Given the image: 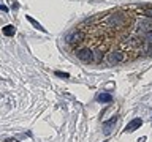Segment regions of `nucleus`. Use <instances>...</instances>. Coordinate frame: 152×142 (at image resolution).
<instances>
[{"instance_id": "11", "label": "nucleus", "mask_w": 152, "mask_h": 142, "mask_svg": "<svg viewBox=\"0 0 152 142\" xmlns=\"http://www.w3.org/2000/svg\"><path fill=\"white\" fill-rule=\"evenodd\" d=\"M103 57H104V55H103V51H102V49H97V51L94 52V59L97 60V62H102Z\"/></svg>"}, {"instance_id": "12", "label": "nucleus", "mask_w": 152, "mask_h": 142, "mask_svg": "<svg viewBox=\"0 0 152 142\" xmlns=\"http://www.w3.org/2000/svg\"><path fill=\"white\" fill-rule=\"evenodd\" d=\"M144 40H146V43H149V44H152V32L146 33V35H144Z\"/></svg>"}, {"instance_id": "5", "label": "nucleus", "mask_w": 152, "mask_h": 142, "mask_svg": "<svg viewBox=\"0 0 152 142\" xmlns=\"http://www.w3.org/2000/svg\"><path fill=\"white\" fill-rule=\"evenodd\" d=\"M83 40H84V33L79 32V30L71 32L70 35L66 36V43H68V44H78V43H81Z\"/></svg>"}, {"instance_id": "16", "label": "nucleus", "mask_w": 152, "mask_h": 142, "mask_svg": "<svg viewBox=\"0 0 152 142\" xmlns=\"http://www.w3.org/2000/svg\"><path fill=\"white\" fill-rule=\"evenodd\" d=\"M0 9H2V11H8V8L3 7V5H0Z\"/></svg>"}, {"instance_id": "2", "label": "nucleus", "mask_w": 152, "mask_h": 142, "mask_svg": "<svg viewBox=\"0 0 152 142\" xmlns=\"http://www.w3.org/2000/svg\"><path fill=\"white\" fill-rule=\"evenodd\" d=\"M106 24L109 27H122L125 24V16L122 14H111L106 17Z\"/></svg>"}, {"instance_id": "1", "label": "nucleus", "mask_w": 152, "mask_h": 142, "mask_svg": "<svg viewBox=\"0 0 152 142\" xmlns=\"http://www.w3.org/2000/svg\"><path fill=\"white\" fill-rule=\"evenodd\" d=\"M76 57L84 62V63H90V62H94V51L89 49V47H83V49H79L78 52H76Z\"/></svg>"}, {"instance_id": "8", "label": "nucleus", "mask_w": 152, "mask_h": 142, "mask_svg": "<svg viewBox=\"0 0 152 142\" xmlns=\"http://www.w3.org/2000/svg\"><path fill=\"white\" fill-rule=\"evenodd\" d=\"M97 99H98L100 103H111L113 101V96L109 93H100Z\"/></svg>"}, {"instance_id": "9", "label": "nucleus", "mask_w": 152, "mask_h": 142, "mask_svg": "<svg viewBox=\"0 0 152 142\" xmlns=\"http://www.w3.org/2000/svg\"><path fill=\"white\" fill-rule=\"evenodd\" d=\"M2 32H3V35H7V36H13L14 32H16V28H14V25H5Z\"/></svg>"}, {"instance_id": "7", "label": "nucleus", "mask_w": 152, "mask_h": 142, "mask_svg": "<svg viewBox=\"0 0 152 142\" xmlns=\"http://www.w3.org/2000/svg\"><path fill=\"white\" fill-rule=\"evenodd\" d=\"M116 122H117V117H113V118H109L108 122L103 123V133L104 134H109V133L113 131V126L116 125Z\"/></svg>"}, {"instance_id": "14", "label": "nucleus", "mask_w": 152, "mask_h": 142, "mask_svg": "<svg viewBox=\"0 0 152 142\" xmlns=\"http://www.w3.org/2000/svg\"><path fill=\"white\" fill-rule=\"evenodd\" d=\"M56 76L57 78H68V73H62V71H56Z\"/></svg>"}, {"instance_id": "3", "label": "nucleus", "mask_w": 152, "mask_h": 142, "mask_svg": "<svg viewBox=\"0 0 152 142\" xmlns=\"http://www.w3.org/2000/svg\"><path fill=\"white\" fill-rule=\"evenodd\" d=\"M136 27H138V32H142L146 35V33L152 32V19H149V17L140 19V21L136 22Z\"/></svg>"}, {"instance_id": "6", "label": "nucleus", "mask_w": 152, "mask_h": 142, "mask_svg": "<svg viewBox=\"0 0 152 142\" xmlns=\"http://www.w3.org/2000/svg\"><path fill=\"white\" fill-rule=\"evenodd\" d=\"M141 125H142V120H141V118H133V120L125 126V131H127V133H133L135 130H138Z\"/></svg>"}, {"instance_id": "13", "label": "nucleus", "mask_w": 152, "mask_h": 142, "mask_svg": "<svg viewBox=\"0 0 152 142\" xmlns=\"http://www.w3.org/2000/svg\"><path fill=\"white\" fill-rule=\"evenodd\" d=\"M144 16H147L149 19H152V7H149V8L144 9Z\"/></svg>"}, {"instance_id": "15", "label": "nucleus", "mask_w": 152, "mask_h": 142, "mask_svg": "<svg viewBox=\"0 0 152 142\" xmlns=\"http://www.w3.org/2000/svg\"><path fill=\"white\" fill-rule=\"evenodd\" d=\"M146 54H147V55H152V47H149V49L146 51Z\"/></svg>"}, {"instance_id": "4", "label": "nucleus", "mask_w": 152, "mask_h": 142, "mask_svg": "<svg viewBox=\"0 0 152 142\" xmlns=\"http://www.w3.org/2000/svg\"><path fill=\"white\" fill-rule=\"evenodd\" d=\"M124 60H125V55H124V52H121V51H113L108 54V63L109 65L122 63Z\"/></svg>"}, {"instance_id": "10", "label": "nucleus", "mask_w": 152, "mask_h": 142, "mask_svg": "<svg viewBox=\"0 0 152 142\" xmlns=\"http://www.w3.org/2000/svg\"><path fill=\"white\" fill-rule=\"evenodd\" d=\"M26 17H27V21L30 22V24H32V25L35 27V28H38V30H41V32H46V28H43V27L40 25V24H38V22L35 21V19L32 17V16H26Z\"/></svg>"}, {"instance_id": "17", "label": "nucleus", "mask_w": 152, "mask_h": 142, "mask_svg": "<svg viewBox=\"0 0 152 142\" xmlns=\"http://www.w3.org/2000/svg\"><path fill=\"white\" fill-rule=\"evenodd\" d=\"M104 142H108V141H104Z\"/></svg>"}]
</instances>
